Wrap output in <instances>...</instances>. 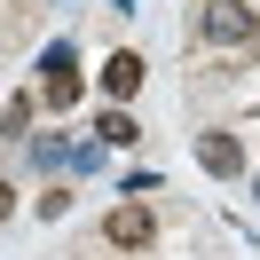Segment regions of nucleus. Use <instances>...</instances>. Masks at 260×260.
<instances>
[{
    "mask_svg": "<svg viewBox=\"0 0 260 260\" xmlns=\"http://www.w3.org/2000/svg\"><path fill=\"white\" fill-rule=\"evenodd\" d=\"M142 79H150V63H142L134 48H118L111 63H103V95H111V103H134V87H142Z\"/></svg>",
    "mask_w": 260,
    "mask_h": 260,
    "instance_id": "obj_5",
    "label": "nucleus"
},
{
    "mask_svg": "<svg viewBox=\"0 0 260 260\" xmlns=\"http://www.w3.org/2000/svg\"><path fill=\"white\" fill-rule=\"evenodd\" d=\"M252 197H260V181H252Z\"/></svg>",
    "mask_w": 260,
    "mask_h": 260,
    "instance_id": "obj_11",
    "label": "nucleus"
},
{
    "mask_svg": "<svg viewBox=\"0 0 260 260\" xmlns=\"http://www.w3.org/2000/svg\"><path fill=\"white\" fill-rule=\"evenodd\" d=\"M197 166H205L213 181H237L252 158H244V142H237V134H197Z\"/></svg>",
    "mask_w": 260,
    "mask_h": 260,
    "instance_id": "obj_4",
    "label": "nucleus"
},
{
    "mask_svg": "<svg viewBox=\"0 0 260 260\" xmlns=\"http://www.w3.org/2000/svg\"><path fill=\"white\" fill-rule=\"evenodd\" d=\"M111 8H134V0H111Z\"/></svg>",
    "mask_w": 260,
    "mask_h": 260,
    "instance_id": "obj_10",
    "label": "nucleus"
},
{
    "mask_svg": "<svg viewBox=\"0 0 260 260\" xmlns=\"http://www.w3.org/2000/svg\"><path fill=\"white\" fill-rule=\"evenodd\" d=\"M8 213H16V181L0 174V221H8Z\"/></svg>",
    "mask_w": 260,
    "mask_h": 260,
    "instance_id": "obj_9",
    "label": "nucleus"
},
{
    "mask_svg": "<svg viewBox=\"0 0 260 260\" xmlns=\"http://www.w3.org/2000/svg\"><path fill=\"white\" fill-rule=\"evenodd\" d=\"M79 48H71V40H48V48H40V71H32V95H40V111H71V103H79Z\"/></svg>",
    "mask_w": 260,
    "mask_h": 260,
    "instance_id": "obj_1",
    "label": "nucleus"
},
{
    "mask_svg": "<svg viewBox=\"0 0 260 260\" xmlns=\"http://www.w3.org/2000/svg\"><path fill=\"white\" fill-rule=\"evenodd\" d=\"M32 166H40V174H71V150L55 142V134H40V142H32Z\"/></svg>",
    "mask_w": 260,
    "mask_h": 260,
    "instance_id": "obj_8",
    "label": "nucleus"
},
{
    "mask_svg": "<svg viewBox=\"0 0 260 260\" xmlns=\"http://www.w3.org/2000/svg\"><path fill=\"white\" fill-rule=\"evenodd\" d=\"M32 111H40V95H8V111H0V134H8V142H24Z\"/></svg>",
    "mask_w": 260,
    "mask_h": 260,
    "instance_id": "obj_7",
    "label": "nucleus"
},
{
    "mask_svg": "<svg viewBox=\"0 0 260 260\" xmlns=\"http://www.w3.org/2000/svg\"><path fill=\"white\" fill-rule=\"evenodd\" d=\"M134 134H142V126H134L126 111H103L95 118V142H111V150H134Z\"/></svg>",
    "mask_w": 260,
    "mask_h": 260,
    "instance_id": "obj_6",
    "label": "nucleus"
},
{
    "mask_svg": "<svg viewBox=\"0 0 260 260\" xmlns=\"http://www.w3.org/2000/svg\"><path fill=\"white\" fill-rule=\"evenodd\" d=\"M197 32H205L213 48H252V40H260V16L244 8V0H205V16H197Z\"/></svg>",
    "mask_w": 260,
    "mask_h": 260,
    "instance_id": "obj_2",
    "label": "nucleus"
},
{
    "mask_svg": "<svg viewBox=\"0 0 260 260\" xmlns=\"http://www.w3.org/2000/svg\"><path fill=\"white\" fill-rule=\"evenodd\" d=\"M150 237H158L150 205H111L103 213V244H118V252H150Z\"/></svg>",
    "mask_w": 260,
    "mask_h": 260,
    "instance_id": "obj_3",
    "label": "nucleus"
}]
</instances>
